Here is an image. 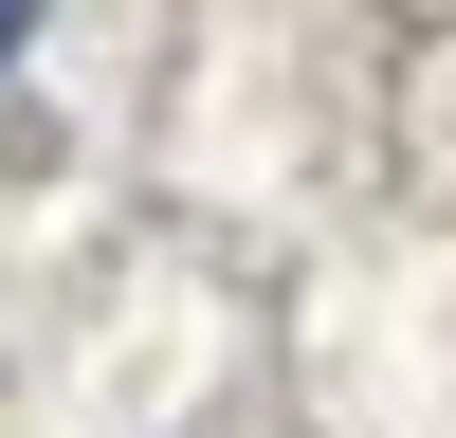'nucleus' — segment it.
<instances>
[{
  "mask_svg": "<svg viewBox=\"0 0 456 438\" xmlns=\"http://www.w3.org/2000/svg\"><path fill=\"white\" fill-rule=\"evenodd\" d=\"M19 36H37V0H0V55H19Z\"/></svg>",
  "mask_w": 456,
  "mask_h": 438,
  "instance_id": "1",
  "label": "nucleus"
}]
</instances>
